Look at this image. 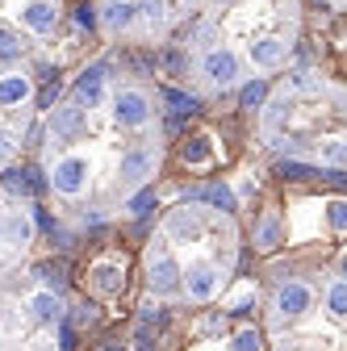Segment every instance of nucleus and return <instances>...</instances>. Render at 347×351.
<instances>
[{"instance_id":"obj_1","label":"nucleus","mask_w":347,"mask_h":351,"mask_svg":"<svg viewBox=\"0 0 347 351\" xmlns=\"http://www.w3.org/2000/svg\"><path fill=\"white\" fill-rule=\"evenodd\" d=\"M47 189L93 217L130 209L163 167V93L113 63L84 67L47 109Z\"/></svg>"},{"instance_id":"obj_2","label":"nucleus","mask_w":347,"mask_h":351,"mask_svg":"<svg viewBox=\"0 0 347 351\" xmlns=\"http://www.w3.org/2000/svg\"><path fill=\"white\" fill-rule=\"evenodd\" d=\"M301 34V0H205V9L184 25L171 67L197 97H230L289 71Z\"/></svg>"},{"instance_id":"obj_3","label":"nucleus","mask_w":347,"mask_h":351,"mask_svg":"<svg viewBox=\"0 0 347 351\" xmlns=\"http://www.w3.org/2000/svg\"><path fill=\"white\" fill-rule=\"evenodd\" d=\"M259 143L297 171H347V80L293 67L255 109Z\"/></svg>"},{"instance_id":"obj_4","label":"nucleus","mask_w":347,"mask_h":351,"mask_svg":"<svg viewBox=\"0 0 347 351\" xmlns=\"http://www.w3.org/2000/svg\"><path fill=\"white\" fill-rule=\"evenodd\" d=\"M205 9V0H93V25L105 42L163 47Z\"/></svg>"},{"instance_id":"obj_5","label":"nucleus","mask_w":347,"mask_h":351,"mask_svg":"<svg viewBox=\"0 0 347 351\" xmlns=\"http://www.w3.org/2000/svg\"><path fill=\"white\" fill-rule=\"evenodd\" d=\"M67 17V0H0V63H25Z\"/></svg>"},{"instance_id":"obj_6","label":"nucleus","mask_w":347,"mask_h":351,"mask_svg":"<svg viewBox=\"0 0 347 351\" xmlns=\"http://www.w3.org/2000/svg\"><path fill=\"white\" fill-rule=\"evenodd\" d=\"M29 243H34V213L17 201H5L0 205V247L25 251Z\"/></svg>"},{"instance_id":"obj_7","label":"nucleus","mask_w":347,"mask_h":351,"mask_svg":"<svg viewBox=\"0 0 347 351\" xmlns=\"http://www.w3.org/2000/svg\"><path fill=\"white\" fill-rule=\"evenodd\" d=\"M29 314L42 322V326H59L63 322V301H59V293H51V289H38V293H29Z\"/></svg>"},{"instance_id":"obj_8","label":"nucleus","mask_w":347,"mask_h":351,"mask_svg":"<svg viewBox=\"0 0 347 351\" xmlns=\"http://www.w3.org/2000/svg\"><path fill=\"white\" fill-rule=\"evenodd\" d=\"M121 285H125V276L113 268V263H101V268H93V276H88V289H93L97 297H117Z\"/></svg>"},{"instance_id":"obj_9","label":"nucleus","mask_w":347,"mask_h":351,"mask_svg":"<svg viewBox=\"0 0 347 351\" xmlns=\"http://www.w3.org/2000/svg\"><path fill=\"white\" fill-rule=\"evenodd\" d=\"M209 155H213V151H209V138H201V134H197V138L184 147V163H193V167L209 163Z\"/></svg>"},{"instance_id":"obj_10","label":"nucleus","mask_w":347,"mask_h":351,"mask_svg":"<svg viewBox=\"0 0 347 351\" xmlns=\"http://www.w3.org/2000/svg\"><path fill=\"white\" fill-rule=\"evenodd\" d=\"M326 222L335 234H347V201H331L326 205Z\"/></svg>"},{"instance_id":"obj_11","label":"nucleus","mask_w":347,"mask_h":351,"mask_svg":"<svg viewBox=\"0 0 347 351\" xmlns=\"http://www.w3.org/2000/svg\"><path fill=\"white\" fill-rule=\"evenodd\" d=\"M230 351H264V335H259V330H239Z\"/></svg>"},{"instance_id":"obj_12","label":"nucleus","mask_w":347,"mask_h":351,"mask_svg":"<svg viewBox=\"0 0 347 351\" xmlns=\"http://www.w3.org/2000/svg\"><path fill=\"white\" fill-rule=\"evenodd\" d=\"M314 5H322V9H331V13H347V0H314Z\"/></svg>"},{"instance_id":"obj_13","label":"nucleus","mask_w":347,"mask_h":351,"mask_svg":"<svg viewBox=\"0 0 347 351\" xmlns=\"http://www.w3.org/2000/svg\"><path fill=\"white\" fill-rule=\"evenodd\" d=\"M105 351H121V347H105Z\"/></svg>"}]
</instances>
